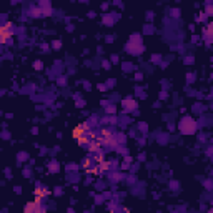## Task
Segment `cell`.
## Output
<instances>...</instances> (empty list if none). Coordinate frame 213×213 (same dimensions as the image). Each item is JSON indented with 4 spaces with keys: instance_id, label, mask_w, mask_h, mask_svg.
Returning <instances> with one entry per match:
<instances>
[{
    "instance_id": "cell-1",
    "label": "cell",
    "mask_w": 213,
    "mask_h": 213,
    "mask_svg": "<svg viewBox=\"0 0 213 213\" xmlns=\"http://www.w3.org/2000/svg\"><path fill=\"white\" fill-rule=\"evenodd\" d=\"M180 128L183 133H193L195 132V123H193L192 118H183L180 123Z\"/></svg>"
},
{
    "instance_id": "cell-2",
    "label": "cell",
    "mask_w": 213,
    "mask_h": 213,
    "mask_svg": "<svg viewBox=\"0 0 213 213\" xmlns=\"http://www.w3.org/2000/svg\"><path fill=\"white\" fill-rule=\"evenodd\" d=\"M90 130V126H88V123H82V125H78V126H75V130H73V137L78 140L82 135H85L87 132Z\"/></svg>"
},
{
    "instance_id": "cell-3",
    "label": "cell",
    "mask_w": 213,
    "mask_h": 213,
    "mask_svg": "<svg viewBox=\"0 0 213 213\" xmlns=\"http://www.w3.org/2000/svg\"><path fill=\"white\" fill-rule=\"evenodd\" d=\"M50 195V192L47 190L43 185H40V183H37V188H35V197L37 198H45V197H48Z\"/></svg>"
},
{
    "instance_id": "cell-4",
    "label": "cell",
    "mask_w": 213,
    "mask_h": 213,
    "mask_svg": "<svg viewBox=\"0 0 213 213\" xmlns=\"http://www.w3.org/2000/svg\"><path fill=\"white\" fill-rule=\"evenodd\" d=\"M10 23H5V25L2 27V43H5L7 42V38L10 37Z\"/></svg>"
},
{
    "instance_id": "cell-5",
    "label": "cell",
    "mask_w": 213,
    "mask_h": 213,
    "mask_svg": "<svg viewBox=\"0 0 213 213\" xmlns=\"http://www.w3.org/2000/svg\"><path fill=\"white\" fill-rule=\"evenodd\" d=\"M123 106H125V110H133V108L137 106V102L126 98V100H123Z\"/></svg>"
},
{
    "instance_id": "cell-6",
    "label": "cell",
    "mask_w": 213,
    "mask_h": 213,
    "mask_svg": "<svg viewBox=\"0 0 213 213\" xmlns=\"http://www.w3.org/2000/svg\"><path fill=\"white\" fill-rule=\"evenodd\" d=\"M23 213H37V206H35V203H33V201H30L28 205H25Z\"/></svg>"
},
{
    "instance_id": "cell-7",
    "label": "cell",
    "mask_w": 213,
    "mask_h": 213,
    "mask_svg": "<svg viewBox=\"0 0 213 213\" xmlns=\"http://www.w3.org/2000/svg\"><path fill=\"white\" fill-rule=\"evenodd\" d=\"M205 35H206V37H210V38L213 37V22L205 27Z\"/></svg>"
},
{
    "instance_id": "cell-8",
    "label": "cell",
    "mask_w": 213,
    "mask_h": 213,
    "mask_svg": "<svg viewBox=\"0 0 213 213\" xmlns=\"http://www.w3.org/2000/svg\"><path fill=\"white\" fill-rule=\"evenodd\" d=\"M33 65H35V68H37V70H40V68H42V62H35V63H33Z\"/></svg>"
},
{
    "instance_id": "cell-9",
    "label": "cell",
    "mask_w": 213,
    "mask_h": 213,
    "mask_svg": "<svg viewBox=\"0 0 213 213\" xmlns=\"http://www.w3.org/2000/svg\"><path fill=\"white\" fill-rule=\"evenodd\" d=\"M50 170H58V165L57 163H50Z\"/></svg>"
},
{
    "instance_id": "cell-10",
    "label": "cell",
    "mask_w": 213,
    "mask_h": 213,
    "mask_svg": "<svg viewBox=\"0 0 213 213\" xmlns=\"http://www.w3.org/2000/svg\"><path fill=\"white\" fill-rule=\"evenodd\" d=\"M103 68H106V70H108V68H110V63H108V62H103Z\"/></svg>"
},
{
    "instance_id": "cell-11",
    "label": "cell",
    "mask_w": 213,
    "mask_h": 213,
    "mask_svg": "<svg viewBox=\"0 0 213 213\" xmlns=\"http://www.w3.org/2000/svg\"><path fill=\"white\" fill-rule=\"evenodd\" d=\"M172 15H175V17H178V15H180V12H178V10H172Z\"/></svg>"
},
{
    "instance_id": "cell-12",
    "label": "cell",
    "mask_w": 213,
    "mask_h": 213,
    "mask_svg": "<svg viewBox=\"0 0 213 213\" xmlns=\"http://www.w3.org/2000/svg\"><path fill=\"white\" fill-rule=\"evenodd\" d=\"M210 213H213V210H210Z\"/></svg>"
}]
</instances>
